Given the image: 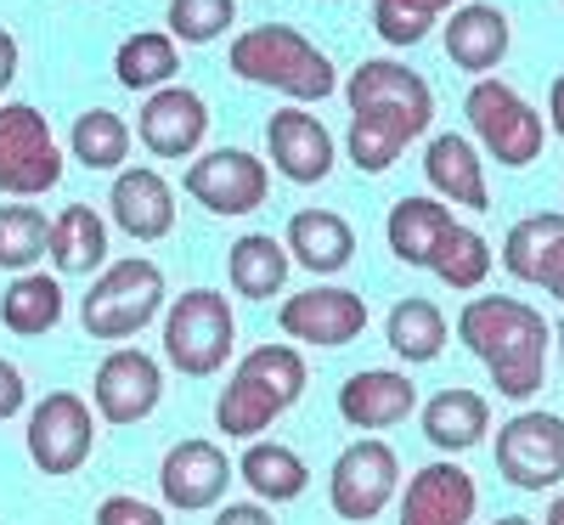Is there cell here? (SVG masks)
I'll return each mask as SVG.
<instances>
[{
  "instance_id": "1",
  "label": "cell",
  "mask_w": 564,
  "mask_h": 525,
  "mask_svg": "<svg viewBox=\"0 0 564 525\" xmlns=\"http://www.w3.org/2000/svg\"><path fill=\"white\" fill-rule=\"evenodd\" d=\"M345 103H350V164L367 175H384L406 141H417L435 119V90L423 85V74L390 57L361 63L345 85Z\"/></svg>"
},
{
  "instance_id": "2",
  "label": "cell",
  "mask_w": 564,
  "mask_h": 525,
  "mask_svg": "<svg viewBox=\"0 0 564 525\" xmlns=\"http://www.w3.org/2000/svg\"><path fill=\"white\" fill-rule=\"evenodd\" d=\"M457 340L486 362L497 396L531 401L542 390L553 322L536 306L513 300V294H475V300L457 311Z\"/></svg>"
},
{
  "instance_id": "3",
  "label": "cell",
  "mask_w": 564,
  "mask_h": 525,
  "mask_svg": "<svg viewBox=\"0 0 564 525\" xmlns=\"http://www.w3.org/2000/svg\"><path fill=\"white\" fill-rule=\"evenodd\" d=\"M300 396H305V356L294 345H260L231 367L215 401V424L231 441H260V429H271Z\"/></svg>"
},
{
  "instance_id": "4",
  "label": "cell",
  "mask_w": 564,
  "mask_h": 525,
  "mask_svg": "<svg viewBox=\"0 0 564 525\" xmlns=\"http://www.w3.org/2000/svg\"><path fill=\"white\" fill-rule=\"evenodd\" d=\"M226 68L238 79H249V85H271V90L300 97V103H322V97L339 90L334 63H327L316 45L300 29H289V23L243 29L238 40H231V52H226Z\"/></svg>"
},
{
  "instance_id": "5",
  "label": "cell",
  "mask_w": 564,
  "mask_h": 525,
  "mask_svg": "<svg viewBox=\"0 0 564 525\" xmlns=\"http://www.w3.org/2000/svg\"><path fill=\"white\" fill-rule=\"evenodd\" d=\"M164 311V271L159 260L148 255H130V260H113L108 271H97L90 294L79 306V322L90 340H135L141 328Z\"/></svg>"
},
{
  "instance_id": "6",
  "label": "cell",
  "mask_w": 564,
  "mask_h": 525,
  "mask_svg": "<svg viewBox=\"0 0 564 525\" xmlns=\"http://www.w3.org/2000/svg\"><path fill=\"white\" fill-rule=\"evenodd\" d=\"M238 345V317H231L226 294L215 289H186L164 311V356L186 378H215Z\"/></svg>"
},
{
  "instance_id": "7",
  "label": "cell",
  "mask_w": 564,
  "mask_h": 525,
  "mask_svg": "<svg viewBox=\"0 0 564 525\" xmlns=\"http://www.w3.org/2000/svg\"><path fill=\"white\" fill-rule=\"evenodd\" d=\"M463 114L475 125V141L502 170H525V164L542 159L547 125L508 79H475V90L463 97Z\"/></svg>"
},
{
  "instance_id": "8",
  "label": "cell",
  "mask_w": 564,
  "mask_h": 525,
  "mask_svg": "<svg viewBox=\"0 0 564 525\" xmlns=\"http://www.w3.org/2000/svg\"><path fill=\"white\" fill-rule=\"evenodd\" d=\"M57 181H63V153L45 114L29 103H0V193L40 199Z\"/></svg>"
},
{
  "instance_id": "9",
  "label": "cell",
  "mask_w": 564,
  "mask_h": 525,
  "mask_svg": "<svg viewBox=\"0 0 564 525\" xmlns=\"http://www.w3.org/2000/svg\"><path fill=\"white\" fill-rule=\"evenodd\" d=\"M395 486H401V458H395V447L379 441V436L350 441V447L334 458V469H327V503H334V514L350 519V525L379 519L384 503L395 497Z\"/></svg>"
},
{
  "instance_id": "10",
  "label": "cell",
  "mask_w": 564,
  "mask_h": 525,
  "mask_svg": "<svg viewBox=\"0 0 564 525\" xmlns=\"http://www.w3.org/2000/svg\"><path fill=\"white\" fill-rule=\"evenodd\" d=\"M497 474L520 492L564 486V418L558 413H513L497 429Z\"/></svg>"
},
{
  "instance_id": "11",
  "label": "cell",
  "mask_w": 564,
  "mask_h": 525,
  "mask_svg": "<svg viewBox=\"0 0 564 525\" xmlns=\"http://www.w3.org/2000/svg\"><path fill=\"white\" fill-rule=\"evenodd\" d=\"M23 447L40 474H79L85 458L97 452V418L74 390H52L45 401H34Z\"/></svg>"
},
{
  "instance_id": "12",
  "label": "cell",
  "mask_w": 564,
  "mask_h": 525,
  "mask_svg": "<svg viewBox=\"0 0 564 525\" xmlns=\"http://www.w3.org/2000/svg\"><path fill=\"white\" fill-rule=\"evenodd\" d=\"M181 186H186V199H198L209 215H249L271 193V170H265V159H254L243 148H215V153L186 164Z\"/></svg>"
},
{
  "instance_id": "13",
  "label": "cell",
  "mask_w": 564,
  "mask_h": 525,
  "mask_svg": "<svg viewBox=\"0 0 564 525\" xmlns=\"http://www.w3.org/2000/svg\"><path fill=\"white\" fill-rule=\"evenodd\" d=\"M276 328L300 345H322V351H339L350 340H361L367 328V300L345 282H316L305 294H289L276 306Z\"/></svg>"
},
{
  "instance_id": "14",
  "label": "cell",
  "mask_w": 564,
  "mask_h": 525,
  "mask_svg": "<svg viewBox=\"0 0 564 525\" xmlns=\"http://www.w3.org/2000/svg\"><path fill=\"white\" fill-rule=\"evenodd\" d=\"M164 396V373L148 351L135 345H113L102 362H97V378H90V401L108 424H141Z\"/></svg>"
},
{
  "instance_id": "15",
  "label": "cell",
  "mask_w": 564,
  "mask_h": 525,
  "mask_svg": "<svg viewBox=\"0 0 564 525\" xmlns=\"http://www.w3.org/2000/svg\"><path fill=\"white\" fill-rule=\"evenodd\" d=\"M238 481V463H226V452L204 436L193 441H175L159 463V492L170 508L181 514H198V508H215L226 497V486Z\"/></svg>"
},
{
  "instance_id": "16",
  "label": "cell",
  "mask_w": 564,
  "mask_h": 525,
  "mask_svg": "<svg viewBox=\"0 0 564 525\" xmlns=\"http://www.w3.org/2000/svg\"><path fill=\"white\" fill-rule=\"evenodd\" d=\"M204 130H209V108H204L198 90H186V85L153 90L135 114V136L153 159H193Z\"/></svg>"
},
{
  "instance_id": "17",
  "label": "cell",
  "mask_w": 564,
  "mask_h": 525,
  "mask_svg": "<svg viewBox=\"0 0 564 525\" xmlns=\"http://www.w3.org/2000/svg\"><path fill=\"white\" fill-rule=\"evenodd\" d=\"M265 148H271V164L282 181L294 186H311V181H327V170H334V136H327V125L305 108H282L271 114L265 125Z\"/></svg>"
},
{
  "instance_id": "18",
  "label": "cell",
  "mask_w": 564,
  "mask_h": 525,
  "mask_svg": "<svg viewBox=\"0 0 564 525\" xmlns=\"http://www.w3.org/2000/svg\"><path fill=\"white\" fill-rule=\"evenodd\" d=\"M480 508L475 474L457 463H423L401 492V525H468Z\"/></svg>"
},
{
  "instance_id": "19",
  "label": "cell",
  "mask_w": 564,
  "mask_h": 525,
  "mask_svg": "<svg viewBox=\"0 0 564 525\" xmlns=\"http://www.w3.org/2000/svg\"><path fill=\"white\" fill-rule=\"evenodd\" d=\"M108 210H113L119 232L135 237V244H159V237L175 232V193H170V181L159 170H148V164L113 175Z\"/></svg>"
},
{
  "instance_id": "20",
  "label": "cell",
  "mask_w": 564,
  "mask_h": 525,
  "mask_svg": "<svg viewBox=\"0 0 564 525\" xmlns=\"http://www.w3.org/2000/svg\"><path fill=\"white\" fill-rule=\"evenodd\" d=\"M417 413V385L395 367H361L339 385V418L350 429H390Z\"/></svg>"
},
{
  "instance_id": "21",
  "label": "cell",
  "mask_w": 564,
  "mask_h": 525,
  "mask_svg": "<svg viewBox=\"0 0 564 525\" xmlns=\"http://www.w3.org/2000/svg\"><path fill=\"white\" fill-rule=\"evenodd\" d=\"M457 226H463V221H457L452 204H441V199H401V204H390V215H384L390 255H395L401 266H417V271H435L441 244H446Z\"/></svg>"
},
{
  "instance_id": "22",
  "label": "cell",
  "mask_w": 564,
  "mask_h": 525,
  "mask_svg": "<svg viewBox=\"0 0 564 525\" xmlns=\"http://www.w3.org/2000/svg\"><path fill=\"white\" fill-rule=\"evenodd\" d=\"M423 175H430L435 199L441 204H463V210H491V193H486V159L468 136L446 130L423 148Z\"/></svg>"
},
{
  "instance_id": "23",
  "label": "cell",
  "mask_w": 564,
  "mask_h": 525,
  "mask_svg": "<svg viewBox=\"0 0 564 525\" xmlns=\"http://www.w3.org/2000/svg\"><path fill=\"white\" fill-rule=\"evenodd\" d=\"M446 57L468 74H491L508 57V12L491 7V0H468V7L452 12L446 23Z\"/></svg>"
},
{
  "instance_id": "24",
  "label": "cell",
  "mask_w": 564,
  "mask_h": 525,
  "mask_svg": "<svg viewBox=\"0 0 564 525\" xmlns=\"http://www.w3.org/2000/svg\"><path fill=\"white\" fill-rule=\"evenodd\" d=\"M282 244H289V255L305 271H316V277H334V271H345L356 260V232L334 210H300L289 221V232H282Z\"/></svg>"
},
{
  "instance_id": "25",
  "label": "cell",
  "mask_w": 564,
  "mask_h": 525,
  "mask_svg": "<svg viewBox=\"0 0 564 525\" xmlns=\"http://www.w3.org/2000/svg\"><path fill=\"white\" fill-rule=\"evenodd\" d=\"M486 429H491V401L480 390L452 385V390L423 401V436H430L435 452H468V447H480Z\"/></svg>"
},
{
  "instance_id": "26",
  "label": "cell",
  "mask_w": 564,
  "mask_h": 525,
  "mask_svg": "<svg viewBox=\"0 0 564 525\" xmlns=\"http://www.w3.org/2000/svg\"><path fill=\"white\" fill-rule=\"evenodd\" d=\"M289 266H294L289 244H282V237H271V232L238 237V244H231V255H226V277H231V289H238L243 300H271V294H282Z\"/></svg>"
},
{
  "instance_id": "27",
  "label": "cell",
  "mask_w": 564,
  "mask_h": 525,
  "mask_svg": "<svg viewBox=\"0 0 564 525\" xmlns=\"http://www.w3.org/2000/svg\"><path fill=\"white\" fill-rule=\"evenodd\" d=\"M238 481H249V492L276 508V503L305 497L311 469H305V458L294 447H282V441H249V452L238 458Z\"/></svg>"
},
{
  "instance_id": "28",
  "label": "cell",
  "mask_w": 564,
  "mask_h": 525,
  "mask_svg": "<svg viewBox=\"0 0 564 525\" xmlns=\"http://www.w3.org/2000/svg\"><path fill=\"white\" fill-rule=\"evenodd\" d=\"M558 249H564V215H558V210H536V215H525V221L508 226V237H502V266H508V277L536 282V289H542V277H547V266L558 260Z\"/></svg>"
},
{
  "instance_id": "29",
  "label": "cell",
  "mask_w": 564,
  "mask_h": 525,
  "mask_svg": "<svg viewBox=\"0 0 564 525\" xmlns=\"http://www.w3.org/2000/svg\"><path fill=\"white\" fill-rule=\"evenodd\" d=\"M108 226L90 204H68L52 221V266L63 277H90V271H108Z\"/></svg>"
},
{
  "instance_id": "30",
  "label": "cell",
  "mask_w": 564,
  "mask_h": 525,
  "mask_svg": "<svg viewBox=\"0 0 564 525\" xmlns=\"http://www.w3.org/2000/svg\"><path fill=\"white\" fill-rule=\"evenodd\" d=\"M384 340L390 351L406 362V367H423V362H435L446 351V317L435 300H423V294H406L401 306H390L384 317Z\"/></svg>"
},
{
  "instance_id": "31",
  "label": "cell",
  "mask_w": 564,
  "mask_h": 525,
  "mask_svg": "<svg viewBox=\"0 0 564 525\" xmlns=\"http://www.w3.org/2000/svg\"><path fill=\"white\" fill-rule=\"evenodd\" d=\"M0 322H7L18 340H40L63 322V282L45 271H23L12 277V289L0 294Z\"/></svg>"
},
{
  "instance_id": "32",
  "label": "cell",
  "mask_w": 564,
  "mask_h": 525,
  "mask_svg": "<svg viewBox=\"0 0 564 525\" xmlns=\"http://www.w3.org/2000/svg\"><path fill=\"white\" fill-rule=\"evenodd\" d=\"M175 68H181V57H175V34H130V40H119V52H113V74H119V85L124 90H164L170 79H175Z\"/></svg>"
},
{
  "instance_id": "33",
  "label": "cell",
  "mask_w": 564,
  "mask_h": 525,
  "mask_svg": "<svg viewBox=\"0 0 564 525\" xmlns=\"http://www.w3.org/2000/svg\"><path fill=\"white\" fill-rule=\"evenodd\" d=\"M52 255V221L34 204H0V271H34V260Z\"/></svg>"
},
{
  "instance_id": "34",
  "label": "cell",
  "mask_w": 564,
  "mask_h": 525,
  "mask_svg": "<svg viewBox=\"0 0 564 525\" xmlns=\"http://www.w3.org/2000/svg\"><path fill=\"white\" fill-rule=\"evenodd\" d=\"M68 148L85 170H119L130 153V125L113 108H85L68 130Z\"/></svg>"
},
{
  "instance_id": "35",
  "label": "cell",
  "mask_w": 564,
  "mask_h": 525,
  "mask_svg": "<svg viewBox=\"0 0 564 525\" xmlns=\"http://www.w3.org/2000/svg\"><path fill=\"white\" fill-rule=\"evenodd\" d=\"M435 277L457 294H475L480 282L491 277V244L475 232V226H457L446 244H441V260H435Z\"/></svg>"
},
{
  "instance_id": "36",
  "label": "cell",
  "mask_w": 564,
  "mask_h": 525,
  "mask_svg": "<svg viewBox=\"0 0 564 525\" xmlns=\"http://www.w3.org/2000/svg\"><path fill=\"white\" fill-rule=\"evenodd\" d=\"M170 34L186 45H209L238 23V0H170Z\"/></svg>"
},
{
  "instance_id": "37",
  "label": "cell",
  "mask_w": 564,
  "mask_h": 525,
  "mask_svg": "<svg viewBox=\"0 0 564 525\" xmlns=\"http://www.w3.org/2000/svg\"><path fill=\"white\" fill-rule=\"evenodd\" d=\"M372 23H379V34L390 40V45H417L423 34H430V12H417V7H406V0H372Z\"/></svg>"
},
{
  "instance_id": "38",
  "label": "cell",
  "mask_w": 564,
  "mask_h": 525,
  "mask_svg": "<svg viewBox=\"0 0 564 525\" xmlns=\"http://www.w3.org/2000/svg\"><path fill=\"white\" fill-rule=\"evenodd\" d=\"M97 525H170L153 503H141V497H130V492H113V497H102L97 503Z\"/></svg>"
},
{
  "instance_id": "39",
  "label": "cell",
  "mask_w": 564,
  "mask_h": 525,
  "mask_svg": "<svg viewBox=\"0 0 564 525\" xmlns=\"http://www.w3.org/2000/svg\"><path fill=\"white\" fill-rule=\"evenodd\" d=\"M23 407H29V385H23V373H18L7 356H0V424L18 418Z\"/></svg>"
},
{
  "instance_id": "40",
  "label": "cell",
  "mask_w": 564,
  "mask_h": 525,
  "mask_svg": "<svg viewBox=\"0 0 564 525\" xmlns=\"http://www.w3.org/2000/svg\"><path fill=\"white\" fill-rule=\"evenodd\" d=\"M215 525H276V519H271L265 503H226V508L215 514Z\"/></svg>"
},
{
  "instance_id": "41",
  "label": "cell",
  "mask_w": 564,
  "mask_h": 525,
  "mask_svg": "<svg viewBox=\"0 0 564 525\" xmlns=\"http://www.w3.org/2000/svg\"><path fill=\"white\" fill-rule=\"evenodd\" d=\"M12 79H18V40L0 29V90H7Z\"/></svg>"
},
{
  "instance_id": "42",
  "label": "cell",
  "mask_w": 564,
  "mask_h": 525,
  "mask_svg": "<svg viewBox=\"0 0 564 525\" xmlns=\"http://www.w3.org/2000/svg\"><path fill=\"white\" fill-rule=\"evenodd\" d=\"M547 130L564 141V74L553 79V90H547Z\"/></svg>"
},
{
  "instance_id": "43",
  "label": "cell",
  "mask_w": 564,
  "mask_h": 525,
  "mask_svg": "<svg viewBox=\"0 0 564 525\" xmlns=\"http://www.w3.org/2000/svg\"><path fill=\"white\" fill-rule=\"evenodd\" d=\"M542 289H547V294H553V300L564 306V249H558V260L547 266V277H542Z\"/></svg>"
},
{
  "instance_id": "44",
  "label": "cell",
  "mask_w": 564,
  "mask_h": 525,
  "mask_svg": "<svg viewBox=\"0 0 564 525\" xmlns=\"http://www.w3.org/2000/svg\"><path fill=\"white\" fill-rule=\"evenodd\" d=\"M406 7H417V12H430V18H441V12H457V0H406Z\"/></svg>"
},
{
  "instance_id": "45",
  "label": "cell",
  "mask_w": 564,
  "mask_h": 525,
  "mask_svg": "<svg viewBox=\"0 0 564 525\" xmlns=\"http://www.w3.org/2000/svg\"><path fill=\"white\" fill-rule=\"evenodd\" d=\"M547 525H564V492H558V497L547 503Z\"/></svg>"
},
{
  "instance_id": "46",
  "label": "cell",
  "mask_w": 564,
  "mask_h": 525,
  "mask_svg": "<svg viewBox=\"0 0 564 525\" xmlns=\"http://www.w3.org/2000/svg\"><path fill=\"white\" fill-rule=\"evenodd\" d=\"M553 345H558V367H564V322H553Z\"/></svg>"
},
{
  "instance_id": "47",
  "label": "cell",
  "mask_w": 564,
  "mask_h": 525,
  "mask_svg": "<svg viewBox=\"0 0 564 525\" xmlns=\"http://www.w3.org/2000/svg\"><path fill=\"white\" fill-rule=\"evenodd\" d=\"M491 525H536V519H525V514H502V519H491Z\"/></svg>"
},
{
  "instance_id": "48",
  "label": "cell",
  "mask_w": 564,
  "mask_h": 525,
  "mask_svg": "<svg viewBox=\"0 0 564 525\" xmlns=\"http://www.w3.org/2000/svg\"><path fill=\"white\" fill-rule=\"evenodd\" d=\"M558 7H564V0H558Z\"/></svg>"
}]
</instances>
